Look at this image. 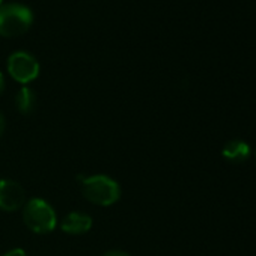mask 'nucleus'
<instances>
[{
  "mask_svg": "<svg viewBox=\"0 0 256 256\" xmlns=\"http://www.w3.org/2000/svg\"><path fill=\"white\" fill-rule=\"evenodd\" d=\"M34 24V12L22 4L0 5V35L17 38L26 34Z\"/></svg>",
  "mask_w": 256,
  "mask_h": 256,
  "instance_id": "f257e3e1",
  "label": "nucleus"
},
{
  "mask_svg": "<svg viewBox=\"0 0 256 256\" xmlns=\"http://www.w3.org/2000/svg\"><path fill=\"white\" fill-rule=\"evenodd\" d=\"M82 193L92 204L110 206L119 200L120 187L113 178L107 175H92L83 178Z\"/></svg>",
  "mask_w": 256,
  "mask_h": 256,
  "instance_id": "f03ea898",
  "label": "nucleus"
},
{
  "mask_svg": "<svg viewBox=\"0 0 256 256\" xmlns=\"http://www.w3.org/2000/svg\"><path fill=\"white\" fill-rule=\"evenodd\" d=\"M24 224L35 234H50L58 226L54 208L44 199L34 198L23 206Z\"/></svg>",
  "mask_w": 256,
  "mask_h": 256,
  "instance_id": "7ed1b4c3",
  "label": "nucleus"
},
{
  "mask_svg": "<svg viewBox=\"0 0 256 256\" xmlns=\"http://www.w3.org/2000/svg\"><path fill=\"white\" fill-rule=\"evenodd\" d=\"M8 72L18 83L29 84L40 76V62L28 52H16L8 59Z\"/></svg>",
  "mask_w": 256,
  "mask_h": 256,
  "instance_id": "20e7f679",
  "label": "nucleus"
},
{
  "mask_svg": "<svg viewBox=\"0 0 256 256\" xmlns=\"http://www.w3.org/2000/svg\"><path fill=\"white\" fill-rule=\"evenodd\" d=\"M26 204V190L14 180H0V210L17 211Z\"/></svg>",
  "mask_w": 256,
  "mask_h": 256,
  "instance_id": "39448f33",
  "label": "nucleus"
},
{
  "mask_svg": "<svg viewBox=\"0 0 256 256\" xmlns=\"http://www.w3.org/2000/svg\"><path fill=\"white\" fill-rule=\"evenodd\" d=\"M60 228H62V230L65 234L83 235V234L90 230V228H92V217L89 214H84V212H80V211H74V212H70V214H66L64 217Z\"/></svg>",
  "mask_w": 256,
  "mask_h": 256,
  "instance_id": "423d86ee",
  "label": "nucleus"
},
{
  "mask_svg": "<svg viewBox=\"0 0 256 256\" xmlns=\"http://www.w3.org/2000/svg\"><path fill=\"white\" fill-rule=\"evenodd\" d=\"M222 156L232 163H242L250 157V146L247 142L241 139H232L224 144L222 150Z\"/></svg>",
  "mask_w": 256,
  "mask_h": 256,
  "instance_id": "0eeeda50",
  "label": "nucleus"
},
{
  "mask_svg": "<svg viewBox=\"0 0 256 256\" xmlns=\"http://www.w3.org/2000/svg\"><path fill=\"white\" fill-rule=\"evenodd\" d=\"M35 106H36V95H35V92L30 88L23 86L18 90L17 96H16V107L18 108L20 113L29 114V113L34 112Z\"/></svg>",
  "mask_w": 256,
  "mask_h": 256,
  "instance_id": "6e6552de",
  "label": "nucleus"
},
{
  "mask_svg": "<svg viewBox=\"0 0 256 256\" xmlns=\"http://www.w3.org/2000/svg\"><path fill=\"white\" fill-rule=\"evenodd\" d=\"M4 256H28V254L23 248H12V250L6 252Z\"/></svg>",
  "mask_w": 256,
  "mask_h": 256,
  "instance_id": "1a4fd4ad",
  "label": "nucleus"
},
{
  "mask_svg": "<svg viewBox=\"0 0 256 256\" xmlns=\"http://www.w3.org/2000/svg\"><path fill=\"white\" fill-rule=\"evenodd\" d=\"M102 256H132V254L124 250H110V252H106Z\"/></svg>",
  "mask_w": 256,
  "mask_h": 256,
  "instance_id": "9d476101",
  "label": "nucleus"
},
{
  "mask_svg": "<svg viewBox=\"0 0 256 256\" xmlns=\"http://www.w3.org/2000/svg\"><path fill=\"white\" fill-rule=\"evenodd\" d=\"M4 132H5V116L0 112V136L4 134Z\"/></svg>",
  "mask_w": 256,
  "mask_h": 256,
  "instance_id": "9b49d317",
  "label": "nucleus"
},
{
  "mask_svg": "<svg viewBox=\"0 0 256 256\" xmlns=\"http://www.w3.org/2000/svg\"><path fill=\"white\" fill-rule=\"evenodd\" d=\"M4 89H5V77H4L2 72H0V95H2Z\"/></svg>",
  "mask_w": 256,
  "mask_h": 256,
  "instance_id": "f8f14e48",
  "label": "nucleus"
},
{
  "mask_svg": "<svg viewBox=\"0 0 256 256\" xmlns=\"http://www.w3.org/2000/svg\"><path fill=\"white\" fill-rule=\"evenodd\" d=\"M0 5H4V0H0Z\"/></svg>",
  "mask_w": 256,
  "mask_h": 256,
  "instance_id": "ddd939ff",
  "label": "nucleus"
},
{
  "mask_svg": "<svg viewBox=\"0 0 256 256\" xmlns=\"http://www.w3.org/2000/svg\"><path fill=\"white\" fill-rule=\"evenodd\" d=\"M254 162H256V151H254Z\"/></svg>",
  "mask_w": 256,
  "mask_h": 256,
  "instance_id": "4468645a",
  "label": "nucleus"
}]
</instances>
